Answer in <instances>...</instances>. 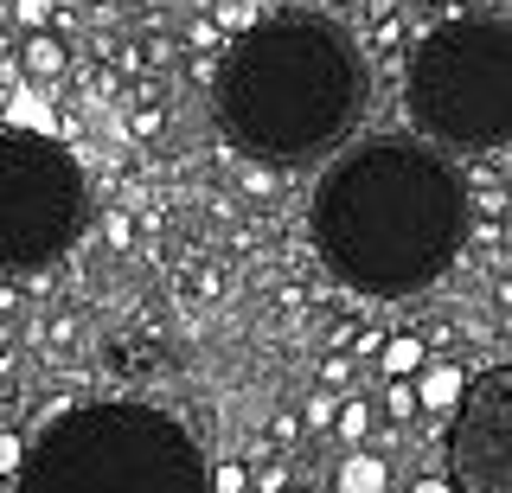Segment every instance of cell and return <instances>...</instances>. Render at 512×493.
Wrapping results in <instances>:
<instances>
[{"instance_id": "1", "label": "cell", "mask_w": 512, "mask_h": 493, "mask_svg": "<svg viewBox=\"0 0 512 493\" xmlns=\"http://www.w3.org/2000/svg\"><path fill=\"white\" fill-rule=\"evenodd\" d=\"M468 193L416 141H365L314 193L320 263L359 295H416L455 263Z\"/></svg>"}, {"instance_id": "2", "label": "cell", "mask_w": 512, "mask_h": 493, "mask_svg": "<svg viewBox=\"0 0 512 493\" xmlns=\"http://www.w3.org/2000/svg\"><path fill=\"white\" fill-rule=\"evenodd\" d=\"M359 90V52L346 45L340 26L314 20V13H282L231 45L218 77V116L256 161L295 167L352 129Z\"/></svg>"}, {"instance_id": "3", "label": "cell", "mask_w": 512, "mask_h": 493, "mask_svg": "<svg viewBox=\"0 0 512 493\" xmlns=\"http://www.w3.org/2000/svg\"><path fill=\"white\" fill-rule=\"evenodd\" d=\"M20 493H212L199 442L154 404H90L20 461Z\"/></svg>"}, {"instance_id": "4", "label": "cell", "mask_w": 512, "mask_h": 493, "mask_svg": "<svg viewBox=\"0 0 512 493\" xmlns=\"http://www.w3.org/2000/svg\"><path fill=\"white\" fill-rule=\"evenodd\" d=\"M404 103L416 129L448 148H500L512 141V26L448 20L410 52Z\"/></svg>"}, {"instance_id": "5", "label": "cell", "mask_w": 512, "mask_h": 493, "mask_svg": "<svg viewBox=\"0 0 512 493\" xmlns=\"http://www.w3.org/2000/svg\"><path fill=\"white\" fill-rule=\"evenodd\" d=\"M84 173L52 135H0V269L32 276L58 263L84 231Z\"/></svg>"}, {"instance_id": "6", "label": "cell", "mask_w": 512, "mask_h": 493, "mask_svg": "<svg viewBox=\"0 0 512 493\" xmlns=\"http://www.w3.org/2000/svg\"><path fill=\"white\" fill-rule=\"evenodd\" d=\"M448 487L512 493V365H487L448 417Z\"/></svg>"}, {"instance_id": "7", "label": "cell", "mask_w": 512, "mask_h": 493, "mask_svg": "<svg viewBox=\"0 0 512 493\" xmlns=\"http://www.w3.org/2000/svg\"><path fill=\"white\" fill-rule=\"evenodd\" d=\"M7 461H20V449H13V442H0V468H7Z\"/></svg>"}]
</instances>
